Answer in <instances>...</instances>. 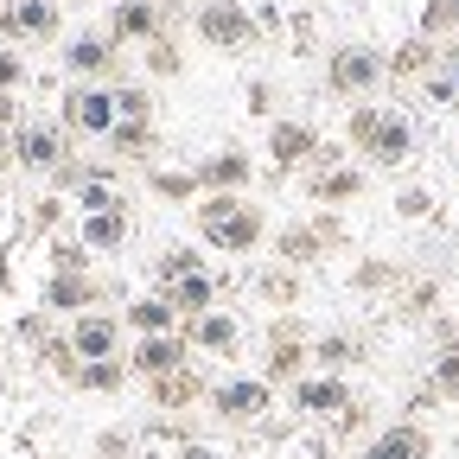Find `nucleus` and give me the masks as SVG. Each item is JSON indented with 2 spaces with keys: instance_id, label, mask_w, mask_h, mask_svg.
<instances>
[{
  "instance_id": "f257e3e1",
  "label": "nucleus",
  "mask_w": 459,
  "mask_h": 459,
  "mask_svg": "<svg viewBox=\"0 0 459 459\" xmlns=\"http://www.w3.org/2000/svg\"><path fill=\"white\" fill-rule=\"evenodd\" d=\"M192 223H198L204 249H223V255H249L268 243V211L249 192H204L192 204Z\"/></svg>"
},
{
  "instance_id": "f03ea898",
  "label": "nucleus",
  "mask_w": 459,
  "mask_h": 459,
  "mask_svg": "<svg viewBox=\"0 0 459 459\" xmlns=\"http://www.w3.org/2000/svg\"><path fill=\"white\" fill-rule=\"evenodd\" d=\"M344 147H351L358 160H370V166H383V172H395L402 160L415 153V128L402 122L395 108H377V102H358L351 115H344Z\"/></svg>"
},
{
  "instance_id": "7ed1b4c3",
  "label": "nucleus",
  "mask_w": 459,
  "mask_h": 459,
  "mask_svg": "<svg viewBox=\"0 0 459 459\" xmlns=\"http://www.w3.org/2000/svg\"><path fill=\"white\" fill-rule=\"evenodd\" d=\"M192 39L211 51H255L262 45V20L243 7V0H204L192 13Z\"/></svg>"
},
{
  "instance_id": "20e7f679",
  "label": "nucleus",
  "mask_w": 459,
  "mask_h": 459,
  "mask_svg": "<svg viewBox=\"0 0 459 459\" xmlns=\"http://www.w3.org/2000/svg\"><path fill=\"white\" fill-rule=\"evenodd\" d=\"M389 77V51H377V45H332L325 51V90L332 96H351V102H364L377 83Z\"/></svg>"
},
{
  "instance_id": "39448f33",
  "label": "nucleus",
  "mask_w": 459,
  "mask_h": 459,
  "mask_svg": "<svg viewBox=\"0 0 459 459\" xmlns=\"http://www.w3.org/2000/svg\"><path fill=\"white\" fill-rule=\"evenodd\" d=\"M115 83H71L65 102H57V128L65 134H83V141H108L115 134Z\"/></svg>"
},
{
  "instance_id": "423d86ee",
  "label": "nucleus",
  "mask_w": 459,
  "mask_h": 459,
  "mask_svg": "<svg viewBox=\"0 0 459 459\" xmlns=\"http://www.w3.org/2000/svg\"><path fill=\"white\" fill-rule=\"evenodd\" d=\"M204 409H211L223 428H255V421L274 409V383H262V377H223V383H211Z\"/></svg>"
},
{
  "instance_id": "0eeeda50",
  "label": "nucleus",
  "mask_w": 459,
  "mask_h": 459,
  "mask_svg": "<svg viewBox=\"0 0 459 459\" xmlns=\"http://www.w3.org/2000/svg\"><path fill=\"white\" fill-rule=\"evenodd\" d=\"M307 364H313L307 325L281 313V319L268 325V358H262V383H274V389H294V383L307 377Z\"/></svg>"
},
{
  "instance_id": "6e6552de",
  "label": "nucleus",
  "mask_w": 459,
  "mask_h": 459,
  "mask_svg": "<svg viewBox=\"0 0 459 459\" xmlns=\"http://www.w3.org/2000/svg\"><path fill=\"white\" fill-rule=\"evenodd\" d=\"M319 128L313 122H294V115H281V122H268V166L281 172V179H294V172H307L319 160Z\"/></svg>"
},
{
  "instance_id": "1a4fd4ad",
  "label": "nucleus",
  "mask_w": 459,
  "mask_h": 459,
  "mask_svg": "<svg viewBox=\"0 0 459 459\" xmlns=\"http://www.w3.org/2000/svg\"><path fill=\"white\" fill-rule=\"evenodd\" d=\"M122 45H115L108 32H71L65 39V71L71 83H115V71H122V57H115Z\"/></svg>"
},
{
  "instance_id": "9d476101",
  "label": "nucleus",
  "mask_w": 459,
  "mask_h": 459,
  "mask_svg": "<svg viewBox=\"0 0 459 459\" xmlns=\"http://www.w3.org/2000/svg\"><path fill=\"white\" fill-rule=\"evenodd\" d=\"M364 166H344L338 153H319L313 166H307V198L313 204H351V198H364Z\"/></svg>"
},
{
  "instance_id": "9b49d317",
  "label": "nucleus",
  "mask_w": 459,
  "mask_h": 459,
  "mask_svg": "<svg viewBox=\"0 0 459 459\" xmlns=\"http://www.w3.org/2000/svg\"><path fill=\"white\" fill-rule=\"evenodd\" d=\"M71 134L57 128V122H20L13 128V160L26 166V172H57L71 160V147H65Z\"/></svg>"
},
{
  "instance_id": "f8f14e48",
  "label": "nucleus",
  "mask_w": 459,
  "mask_h": 459,
  "mask_svg": "<svg viewBox=\"0 0 459 459\" xmlns=\"http://www.w3.org/2000/svg\"><path fill=\"white\" fill-rule=\"evenodd\" d=\"M186 364H192L186 332H153V338H134V344H128V370H134L141 383H153V377H166V370H186Z\"/></svg>"
},
{
  "instance_id": "ddd939ff",
  "label": "nucleus",
  "mask_w": 459,
  "mask_h": 459,
  "mask_svg": "<svg viewBox=\"0 0 459 459\" xmlns=\"http://www.w3.org/2000/svg\"><path fill=\"white\" fill-rule=\"evenodd\" d=\"M192 179H198V198H204V192H249L255 160H249L243 147H217V153L192 160Z\"/></svg>"
},
{
  "instance_id": "4468645a",
  "label": "nucleus",
  "mask_w": 459,
  "mask_h": 459,
  "mask_svg": "<svg viewBox=\"0 0 459 459\" xmlns=\"http://www.w3.org/2000/svg\"><path fill=\"white\" fill-rule=\"evenodd\" d=\"M102 307V281L90 274V268H51V281H45V313H96Z\"/></svg>"
},
{
  "instance_id": "2eb2a0df",
  "label": "nucleus",
  "mask_w": 459,
  "mask_h": 459,
  "mask_svg": "<svg viewBox=\"0 0 459 459\" xmlns=\"http://www.w3.org/2000/svg\"><path fill=\"white\" fill-rule=\"evenodd\" d=\"M122 332H128L122 313H102V307H96V313H77V319H71V351H77L83 364L122 358Z\"/></svg>"
},
{
  "instance_id": "dca6fc26",
  "label": "nucleus",
  "mask_w": 459,
  "mask_h": 459,
  "mask_svg": "<svg viewBox=\"0 0 459 459\" xmlns=\"http://www.w3.org/2000/svg\"><path fill=\"white\" fill-rule=\"evenodd\" d=\"M102 32L115 45H153V39H166V13H160V0H115Z\"/></svg>"
},
{
  "instance_id": "f3484780",
  "label": "nucleus",
  "mask_w": 459,
  "mask_h": 459,
  "mask_svg": "<svg viewBox=\"0 0 459 459\" xmlns=\"http://www.w3.org/2000/svg\"><path fill=\"white\" fill-rule=\"evenodd\" d=\"M287 395H294V409H300V415H344V409L358 402L351 389H344V377H338V370H307Z\"/></svg>"
},
{
  "instance_id": "a211bd4d",
  "label": "nucleus",
  "mask_w": 459,
  "mask_h": 459,
  "mask_svg": "<svg viewBox=\"0 0 459 459\" xmlns=\"http://www.w3.org/2000/svg\"><path fill=\"white\" fill-rule=\"evenodd\" d=\"M204 395H211V383H204L192 364H186V370H166V377L147 383V402H153V409H166V415H192Z\"/></svg>"
},
{
  "instance_id": "6ab92c4d",
  "label": "nucleus",
  "mask_w": 459,
  "mask_h": 459,
  "mask_svg": "<svg viewBox=\"0 0 459 459\" xmlns=\"http://www.w3.org/2000/svg\"><path fill=\"white\" fill-rule=\"evenodd\" d=\"M186 344H192V351H211V358H230V351H237V344H243V325H237V313H192L186 325Z\"/></svg>"
},
{
  "instance_id": "aec40b11",
  "label": "nucleus",
  "mask_w": 459,
  "mask_h": 459,
  "mask_svg": "<svg viewBox=\"0 0 459 459\" xmlns=\"http://www.w3.org/2000/svg\"><path fill=\"white\" fill-rule=\"evenodd\" d=\"M364 459H434V434L421 421H389V428H377Z\"/></svg>"
},
{
  "instance_id": "412c9836",
  "label": "nucleus",
  "mask_w": 459,
  "mask_h": 459,
  "mask_svg": "<svg viewBox=\"0 0 459 459\" xmlns=\"http://www.w3.org/2000/svg\"><path fill=\"white\" fill-rule=\"evenodd\" d=\"M128 237H134L128 204H122V211H83V223H77V243H83V249H96V255H115Z\"/></svg>"
},
{
  "instance_id": "4be33fe9",
  "label": "nucleus",
  "mask_w": 459,
  "mask_h": 459,
  "mask_svg": "<svg viewBox=\"0 0 459 459\" xmlns=\"http://www.w3.org/2000/svg\"><path fill=\"white\" fill-rule=\"evenodd\" d=\"M325 255H332V249H325V237L313 230V217L274 230V262H281V268H313V262H325Z\"/></svg>"
},
{
  "instance_id": "5701e85b",
  "label": "nucleus",
  "mask_w": 459,
  "mask_h": 459,
  "mask_svg": "<svg viewBox=\"0 0 459 459\" xmlns=\"http://www.w3.org/2000/svg\"><path fill=\"white\" fill-rule=\"evenodd\" d=\"M0 32L7 39H57V7L51 0H7L0 7Z\"/></svg>"
},
{
  "instance_id": "b1692460",
  "label": "nucleus",
  "mask_w": 459,
  "mask_h": 459,
  "mask_svg": "<svg viewBox=\"0 0 459 459\" xmlns=\"http://www.w3.org/2000/svg\"><path fill=\"white\" fill-rule=\"evenodd\" d=\"M440 65H446V45H440V39H421V32L402 39V45L389 51V77H395V83L428 77V71H440Z\"/></svg>"
},
{
  "instance_id": "393cba45",
  "label": "nucleus",
  "mask_w": 459,
  "mask_h": 459,
  "mask_svg": "<svg viewBox=\"0 0 459 459\" xmlns=\"http://www.w3.org/2000/svg\"><path fill=\"white\" fill-rule=\"evenodd\" d=\"M122 325H128L134 338H153V332H179L186 319H179V307H172L166 294H141V300H128Z\"/></svg>"
},
{
  "instance_id": "a878e982",
  "label": "nucleus",
  "mask_w": 459,
  "mask_h": 459,
  "mask_svg": "<svg viewBox=\"0 0 459 459\" xmlns=\"http://www.w3.org/2000/svg\"><path fill=\"white\" fill-rule=\"evenodd\" d=\"M370 358V344H364V332H325V338H313V364H325V370H351V364H364Z\"/></svg>"
},
{
  "instance_id": "bb28decb",
  "label": "nucleus",
  "mask_w": 459,
  "mask_h": 459,
  "mask_svg": "<svg viewBox=\"0 0 459 459\" xmlns=\"http://www.w3.org/2000/svg\"><path fill=\"white\" fill-rule=\"evenodd\" d=\"M160 294H166L172 307H179V319H192V313H211V307H217V281L198 268V274H179V281H166Z\"/></svg>"
},
{
  "instance_id": "cd10ccee",
  "label": "nucleus",
  "mask_w": 459,
  "mask_h": 459,
  "mask_svg": "<svg viewBox=\"0 0 459 459\" xmlns=\"http://www.w3.org/2000/svg\"><path fill=\"white\" fill-rule=\"evenodd\" d=\"M65 377H71L77 389H96V395H115V389H122V383H128L134 370H128V358H96V364H83V358H77V364H71Z\"/></svg>"
},
{
  "instance_id": "c85d7f7f",
  "label": "nucleus",
  "mask_w": 459,
  "mask_h": 459,
  "mask_svg": "<svg viewBox=\"0 0 459 459\" xmlns=\"http://www.w3.org/2000/svg\"><path fill=\"white\" fill-rule=\"evenodd\" d=\"M255 294H262L268 307H281V313H294V307H300V268H268V274L255 281Z\"/></svg>"
},
{
  "instance_id": "c756f323",
  "label": "nucleus",
  "mask_w": 459,
  "mask_h": 459,
  "mask_svg": "<svg viewBox=\"0 0 459 459\" xmlns=\"http://www.w3.org/2000/svg\"><path fill=\"white\" fill-rule=\"evenodd\" d=\"M440 307V281H402L395 287V319H428Z\"/></svg>"
},
{
  "instance_id": "7c9ffc66",
  "label": "nucleus",
  "mask_w": 459,
  "mask_h": 459,
  "mask_svg": "<svg viewBox=\"0 0 459 459\" xmlns=\"http://www.w3.org/2000/svg\"><path fill=\"white\" fill-rule=\"evenodd\" d=\"M402 281H409V274H402V262H383V255H370V262L351 268V287H358V294H383V287L395 294Z\"/></svg>"
},
{
  "instance_id": "2f4dec72",
  "label": "nucleus",
  "mask_w": 459,
  "mask_h": 459,
  "mask_svg": "<svg viewBox=\"0 0 459 459\" xmlns=\"http://www.w3.org/2000/svg\"><path fill=\"white\" fill-rule=\"evenodd\" d=\"M415 32L446 45V39L459 32V0H428V7H421V20H415Z\"/></svg>"
},
{
  "instance_id": "473e14b6",
  "label": "nucleus",
  "mask_w": 459,
  "mask_h": 459,
  "mask_svg": "<svg viewBox=\"0 0 459 459\" xmlns=\"http://www.w3.org/2000/svg\"><path fill=\"white\" fill-rule=\"evenodd\" d=\"M108 147L122 153V160H147V153H153V122H115Z\"/></svg>"
},
{
  "instance_id": "72a5a7b5",
  "label": "nucleus",
  "mask_w": 459,
  "mask_h": 459,
  "mask_svg": "<svg viewBox=\"0 0 459 459\" xmlns=\"http://www.w3.org/2000/svg\"><path fill=\"white\" fill-rule=\"evenodd\" d=\"M428 389H434L440 402H459V344H440V358H434V370H428Z\"/></svg>"
},
{
  "instance_id": "f704fd0d",
  "label": "nucleus",
  "mask_w": 459,
  "mask_h": 459,
  "mask_svg": "<svg viewBox=\"0 0 459 459\" xmlns=\"http://www.w3.org/2000/svg\"><path fill=\"white\" fill-rule=\"evenodd\" d=\"M115 115L122 122H153V90L147 83H115Z\"/></svg>"
},
{
  "instance_id": "c9c22d12",
  "label": "nucleus",
  "mask_w": 459,
  "mask_h": 459,
  "mask_svg": "<svg viewBox=\"0 0 459 459\" xmlns=\"http://www.w3.org/2000/svg\"><path fill=\"white\" fill-rule=\"evenodd\" d=\"M147 186L166 204H198V179H192V172H147Z\"/></svg>"
},
{
  "instance_id": "e433bc0d",
  "label": "nucleus",
  "mask_w": 459,
  "mask_h": 459,
  "mask_svg": "<svg viewBox=\"0 0 459 459\" xmlns=\"http://www.w3.org/2000/svg\"><path fill=\"white\" fill-rule=\"evenodd\" d=\"M421 83H428V96H434V102L459 108V51H446V65H440V71H428Z\"/></svg>"
},
{
  "instance_id": "4c0bfd02",
  "label": "nucleus",
  "mask_w": 459,
  "mask_h": 459,
  "mask_svg": "<svg viewBox=\"0 0 459 459\" xmlns=\"http://www.w3.org/2000/svg\"><path fill=\"white\" fill-rule=\"evenodd\" d=\"M141 51H147V71H153V77H179V71H186V51L172 45V39H153V45H141Z\"/></svg>"
},
{
  "instance_id": "58836bf2",
  "label": "nucleus",
  "mask_w": 459,
  "mask_h": 459,
  "mask_svg": "<svg viewBox=\"0 0 459 459\" xmlns=\"http://www.w3.org/2000/svg\"><path fill=\"white\" fill-rule=\"evenodd\" d=\"M153 268H160V281H179V274H198V249H186V243H172V249H166V255H160Z\"/></svg>"
},
{
  "instance_id": "ea45409f",
  "label": "nucleus",
  "mask_w": 459,
  "mask_h": 459,
  "mask_svg": "<svg viewBox=\"0 0 459 459\" xmlns=\"http://www.w3.org/2000/svg\"><path fill=\"white\" fill-rule=\"evenodd\" d=\"M96 459H134V434H128V428H108V434L96 440Z\"/></svg>"
},
{
  "instance_id": "a19ab883",
  "label": "nucleus",
  "mask_w": 459,
  "mask_h": 459,
  "mask_svg": "<svg viewBox=\"0 0 459 459\" xmlns=\"http://www.w3.org/2000/svg\"><path fill=\"white\" fill-rule=\"evenodd\" d=\"M395 211H402V217H415V223H421V217H434V198H428L421 186H409V192H395Z\"/></svg>"
},
{
  "instance_id": "79ce46f5",
  "label": "nucleus",
  "mask_w": 459,
  "mask_h": 459,
  "mask_svg": "<svg viewBox=\"0 0 459 459\" xmlns=\"http://www.w3.org/2000/svg\"><path fill=\"white\" fill-rule=\"evenodd\" d=\"M313 230L325 237V249H332V255L344 249V217H338V211H313Z\"/></svg>"
},
{
  "instance_id": "37998d69",
  "label": "nucleus",
  "mask_w": 459,
  "mask_h": 459,
  "mask_svg": "<svg viewBox=\"0 0 459 459\" xmlns=\"http://www.w3.org/2000/svg\"><path fill=\"white\" fill-rule=\"evenodd\" d=\"M20 83H26V65H20V51H0V90L13 96Z\"/></svg>"
},
{
  "instance_id": "c03bdc74",
  "label": "nucleus",
  "mask_w": 459,
  "mask_h": 459,
  "mask_svg": "<svg viewBox=\"0 0 459 459\" xmlns=\"http://www.w3.org/2000/svg\"><path fill=\"white\" fill-rule=\"evenodd\" d=\"M51 268H90V249L83 243H57L51 249Z\"/></svg>"
},
{
  "instance_id": "a18cd8bd",
  "label": "nucleus",
  "mask_w": 459,
  "mask_h": 459,
  "mask_svg": "<svg viewBox=\"0 0 459 459\" xmlns=\"http://www.w3.org/2000/svg\"><path fill=\"white\" fill-rule=\"evenodd\" d=\"M364 421H370V409H364V402H351L344 415H332V428H338V434H358Z\"/></svg>"
},
{
  "instance_id": "49530a36",
  "label": "nucleus",
  "mask_w": 459,
  "mask_h": 459,
  "mask_svg": "<svg viewBox=\"0 0 459 459\" xmlns=\"http://www.w3.org/2000/svg\"><path fill=\"white\" fill-rule=\"evenodd\" d=\"M274 108V83H249V115H268Z\"/></svg>"
},
{
  "instance_id": "de8ad7c7",
  "label": "nucleus",
  "mask_w": 459,
  "mask_h": 459,
  "mask_svg": "<svg viewBox=\"0 0 459 459\" xmlns=\"http://www.w3.org/2000/svg\"><path fill=\"white\" fill-rule=\"evenodd\" d=\"M0 128H20V102L7 90H0Z\"/></svg>"
},
{
  "instance_id": "09e8293b",
  "label": "nucleus",
  "mask_w": 459,
  "mask_h": 459,
  "mask_svg": "<svg viewBox=\"0 0 459 459\" xmlns=\"http://www.w3.org/2000/svg\"><path fill=\"white\" fill-rule=\"evenodd\" d=\"M57 217H65V204H57V198H45V204H39V217H32V223H39V230H51V223H57Z\"/></svg>"
},
{
  "instance_id": "8fccbe9b",
  "label": "nucleus",
  "mask_w": 459,
  "mask_h": 459,
  "mask_svg": "<svg viewBox=\"0 0 459 459\" xmlns=\"http://www.w3.org/2000/svg\"><path fill=\"white\" fill-rule=\"evenodd\" d=\"M179 459H230V453H217V446H198V440H186V453Z\"/></svg>"
},
{
  "instance_id": "3c124183",
  "label": "nucleus",
  "mask_w": 459,
  "mask_h": 459,
  "mask_svg": "<svg viewBox=\"0 0 459 459\" xmlns=\"http://www.w3.org/2000/svg\"><path fill=\"white\" fill-rule=\"evenodd\" d=\"M13 160V128H0V166Z\"/></svg>"
},
{
  "instance_id": "603ef678",
  "label": "nucleus",
  "mask_w": 459,
  "mask_h": 459,
  "mask_svg": "<svg viewBox=\"0 0 459 459\" xmlns=\"http://www.w3.org/2000/svg\"><path fill=\"white\" fill-rule=\"evenodd\" d=\"M134 459H160V453H134Z\"/></svg>"
},
{
  "instance_id": "864d4df0",
  "label": "nucleus",
  "mask_w": 459,
  "mask_h": 459,
  "mask_svg": "<svg viewBox=\"0 0 459 459\" xmlns=\"http://www.w3.org/2000/svg\"><path fill=\"white\" fill-rule=\"evenodd\" d=\"M453 153H459V141H453Z\"/></svg>"
}]
</instances>
